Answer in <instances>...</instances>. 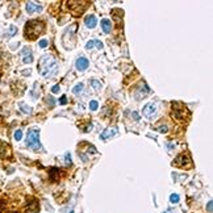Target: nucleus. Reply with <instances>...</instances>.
Listing matches in <instances>:
<instances>
[{
    "instance_id": "nucleus-1",
    "label": "nucleus",
    "mask_w": 213,
    "mask_h": 213,
    "mask_svg": "<svg viewBox=\"0 0 213 213\" xmlns=\"http://www.w3.org/2000/svg\"><path fill=\"white\" fill-rule=\"evenodd\" d=\"M57 69H58L57 62L51 55L46 54V55L41 57L39 63H38V70H39V74L43 78H51L57 73Z\"/></svg>"
},
{
    "instance_id": "nucleus-2",
    "label": "nucleus",
    "mask_w": 213,
    "mask_h": 213,
    "mask_svg": "<svg viewBox=\"0 0 213 213\" xmlns=\"http://www.w3.org/2000/svg\"><path fill=\"white\" fill-rule=\"evenodd\" d=\"M43 30V24L39 21H29L25 25V36L29 39H34L38 37V34H41Z\"/></svg>"
},
{
    "instance_id": "nucleus-3",
    "label": "nucleus",
    "mask_w": 213,
    "mask_h": 213,
    "mask_svg": "<svg viewBox=\"0 0 213 213\" xmlns=\"http://www.w3.org/2000/svg\"><path fill=\"white\" fill-rule=\"evenodd\" d=\"M26 145L32 150H39L41 149V142H39V130L38 129H30L26 134Z\"/></svg>"
},
{
    "instance_id": "nucleus-4",
    "label": "nucleus",
    "mask_w": 213,
    "mask_h": 213,
    "mask_svg": "<svg viewBox=\"0 0 213 213\" xmlns=\"http://www.w3.org/2000/svg\"><path fill=\"white\" fill-rule=\"evenodd\" d=\"M142 113H144L145 117L148 118H151L153 116H155V113H157V105L154 103H149L144 106V110H142Z\"/></svg>"
},
{
    "instance_id": "nucleus-5",
    "label": "nucleus",
    "mask_w": 213,
    "mask_h": 213,
    "mask_svg": "<svg viewBox=\"0 0 213 213\" xmlns=\"http://www.w3.org/2000/svg\"><path fill=\"white\" fill-rule=\"evenodd\" d=\"M42 11V7L39 6L38 3H34V2H28L26 3V12L28 13H34V12H41Z\"/></svg>"
},
{
    "instance_id": "nucleus-6",
    "label": "nucleus",
    "mask_w": 213,
    "mask_h": 213,
    "mask_svg": "<svg viewBox=\"0 0 213 213\" xmlns=\"http://www.w3.org/2000/svg\"><path fill=\"white\" fill-rule=\"evenodd\" d=\"M21 55H23V62L24 63H32L33 62V57H32V51L29 47H24L21 50Z\"/></svg>"
},
{
    "instance_id": "nucleus-7",
    "label": "nucleus",
    "mask_w": 213,
    "mask_h": 213,
    "mask_svg": "<svg viewBox=\"0 0 213 213\" xmlns=\"http://www.w3.org/2000/svg\"><path fill=\"white\" fill-rule=\"evenodd\" d=\"M88 66H90V62H88L87 58H84V57H82V58H78L77 61V69L79 71H84Z\"/></svg>"
},
{
    "instance_id": "nucleus-8",
    "label": "nucleus",
    "mask_w": 213,
    "mask_h": 213,
    "mask_svg": "<svg viewBox=\"0 0 213 213\" xmlns=\"http://www.w3.org/2000/svg\"><path fill=\"white\" fill-rule=\"evenodd\" d=\"M94 47L103 49V42H101L100 39H91V41H88L86 43V49H88V50H91V49H94Z\"/></svg>"
},
{
    "instance_id": "nucleus-9",
    "label": "nucleus",
    "mask_w": 213,
    "mask_h": 213,
    "mask_svg": "<svg viewBox=\"0 0 213 213\" xmlns=\"http://www.w3.org/2000/svg\"><path fill=\"white\" fill-rule=\"evenodd\" d=\"M116 133H117V128H108L103 134L100 136V138L101 140H106V138H109V137H113V136H116Z\"/></svg>"
},
{
    "instance_id": "nucleus-10",
    "label": "nucleus",
    "mask_w": 213,
    "mask_h": 213,
    "mask_svg": "<svg viewBox=\"0 0 213 213\" xmlns=\"http://www.w3.org/2000/svg\"><path fill=\"white\" fill-rule=\"evenodd\" d=\"M84 24H86V26L87 28H95L96 26V24H97V20H96V17L95 16H87L86 17V20H84Z\"/></svg>"
},
{
    "instance_id": "nucleus-11",
    "label": "nucleus",
    "mask_w": 213,
    "mask_h": 213,
    "mask_svg": "<svg viewBox=\"0 0 213 213\" xmlns=\"http://www.w3.org/2000/svg\"><path fill=\"white\" fill-rule=\"evenodd\" d=\"M100 25H101V28H103V30H104L105 33H109L110 30H112V23H110L109 20H106V19L101 20Z\"/></svg>"
},
{
    "instance_id": "nucleus-12",
    "label": "nucleus",
    "mask_w": 213,
    "mask_h": 213,
    "mask_svg": "<svg viewBox=\"0 0 213 213\" xmlns=\"http://www.w3.org/2000/svg\"><path fill=\"white\" fill-rule=\"evenodd\" d=\"M185 159H188V157L185 154H181L174 161V165L177 166V167H184V161H185Z\"/></svg>"
},
{
    "instance_id": "nucleus-13",
    "label": "nucleus",
    "mask_w": 213,
    "mask_h": 213,
    "mask_svg": "<svg viewBox=\"0 0 213 213\" xmlns=\"http://www.w3.org/2000/svg\"><path fill=\"white\" fill-rule=\"evenodd\" d=\"M39 208H38V203L37 201H32L26 208V213H38Z\"/></svg>"
},
{
    "instance_id": "nucleus-14",
    "label": "nucleus",
    "mask_w": 213,
    "mask_h": 213,
    "mask_svg": "<svg viewBox=\"0 0 213 213\" xmlns=\"http://www.w3.org/2000/svg\"><path fill=\"white\" fill-rule=\"evenodd\" d=\"M19 105H20V108H21V110H23L24 113H26V114H30V113H32V108H30V106H28L25 103H20Z\"/></svg>"
},
{
    "instance_id": "nucleus-15",
    "label": "nucleus",
    "mask_w": 213,
    "mask_h": 213,
    "mask_svg": "<svg viewBox=\"0 0 213 213\" xmlns=\"http://www.w3.org/2000/svg\"><path fill=\"white\" fill-rule=\"evenodd\" d=\"M83 88H84V86L82 83H79V84H77L74 88H73V92L75 95H79V94H82V91H83Z\"/></svg>"
},
{
    "instance_id": "nucleus-16",
    "label": "nucleus",
    "mask_w": 213,
    "mask_h": 213,
    "mask_svg": "<svg viewBox=\"0 0 213 213\" xmlns=\"http://www.w3.org/2000/svg\"><path fill=\"white\" fill-rule=\"evenodd\" d=\"M91 86L95 88V91L101 90V83H99V80H91Z\"/></svg>"
},
{
    "instance_id": "nucleus-17",
    "label": "nucleus",
    "mask_w": 213,
    "mask_h": 213,
    "mask_svg": "<svg viewBox=\"0 0 213 213\" xmlns=\"http://www.w3.org/2000/svg\"><path fill=\"white\" fill-rule=\"evenodd\" d=\"M170 201L172 204H176V203H179V195H176V193H172L171 196H170Z\"/></svg>"
},
{
    "instance_id": "nucleus-18",
    "label": "nucleus",
    "mask_w": 213,
    "mask_h": 213,
    "mask_svg": "<svg viewBox=\"0 0 213 213\" xmlns=\"http://www.w3.org/2000/svg\"><path fill=\"white\" fill-rule=\"evenodd\" d=\"M97 108H99V103H97L96 100H92L91 103H90V109L91 110H96Z\"/></svg>"
},
{
    "instance_id": "nucleus-19",
    "label": "nucleus",
    "mask_w": 213,
    "mask_h": 213,
    "mask_svg": "<svg viewBox=\"0 0 213 213\" xmlns=\"http://www.w3.org/2000/svg\"><path fill=\"white\" fill-rule=\"evenodd\" d=\"M21 138H23V132H21L20 129L16 130V132H15V140H16V141H20Z\"/></svg>"
},
{
    "instance_id": "nucleus-20",
    "label": "nucleus",
    "mask_w": 213,
    "mask_h": 213,
    "mask_svg": "<svg viewBox=\"0 0 213 213\" xmlns=\"http://www.w3.org/2000/svg\"><path fill=\"white\" fill-rule=\"evenodd\" d=\"M16 32H17L16 26H9V30H8V36H13Z\"/></svg>"
},
{
    "instance_id": "nucleus-21",
    "label": "nucleus",
    "mask_w": 213,
    "mask_h": 213,
    "mask_svg": "<svg viewBox=\"0 0 213 213\" xmlns=\"http://www.w3.org/2000/svg\"><path fill=\"white\" fill-rule=\"evenodd\" d=\"M46 101H47V104H50V106H53V105H54V99H53V97L51 96H47L46 97Z\"/></svg>"
},
{
    "instance_id": "nucleus-22",
    "label": "nucleus",
    "mask_w": 213,
    "mask_h": 213,
    "mask_svg": "<svg viewBox=\"0 0 213 213\" xmlns=\"http://www.w3.org/2000/svg\"><path fill=\"white\" fill-rule=\"evenodd\" d=\"M65 162H66V165H71V157H70V154L67 153V154H66V157H65Z\"/></svg>"
},
{
    "instance_id": "nucleus-23",
    "label": "nucleus",
    "mask_w": 213,
    "mask_h": 213,
    "mask_svg": "<svg viewBox=\"0 0 213 213\" xmlns=\"http://www.w3.org/2000/svg\"><path fill=\"white\" fill-rule=\"evenodd\" d=\"M59 91H61V88H59L58 84H57V86H54V87L51 88V92H53V94H58Z\"/></svg>"
},
{
    "instance_id": "nucleus-24",
    "label": "nucleus",
    "mask_w": 213,
    "mask_h": 213,
    "mask_svg": "<svg viewBox=\"0 0 213 213\" xmlns=\"http://www.w3.org/2000/svg\"><path fill=\"white\" fill-rule=\"evenodd\" d=\"M49 45V42L46 41V39H41V41H39V46L41 47H46Z\"/></svg>"
},
{
    "instance_id": "nucleus-25",
    "label": "nucleus",
    "mask_w": 213,
    "mask_h": 213,
    "mask_svg": "<svg viewBox=\"0 0 213 213\" xmlns=\"http://www.w3.org/2000/svg\"><path fill=\"white\" fill-rule=\"evenodd\" d=\"M157 130H159L161 133H166V132H167V126H161V128H157Z\"/></svg>"
},
{
    "instance_id": "nucleus-26",
    "label": "nucleus",
    "mask_w": 213,
    "mask_h": 213,
    "mask_svg": "<svg viewBox=\"0 0 213 213\" xmlns=\"http://www.w3.org/2000/svg\"><path fill=\"white\" fill-rule=\"evenodd\" d=\"M212 205H213V203H212V200H209V201H208V212H209V213H212Z\"/></svg>"
},
{
    "instance_id": "nucleus-27",
    "label": "nucleus",
    "mask_w": 213,
    "mask_h": 213,
    "mask_svg": "<svg viewBox=\"0 0 213 213\" xmlns=\"http://www.w3.org/2000/svg\"><path fill=\"white\" fill-rule=\"evenodd\" d=\"M59 104H62V105H65V104H66V96H62V97H61Z\"/></svg>"
},
{
    "instance_id": "nucleus-28",
    "label": "nucleus",
    "mask_w": 213,
    "mask_h": 213,
    "mask_svg": "<svg viewBox=\"0 0 213 213\" xmlns=\"http://www.w3.org/2000/svg\"><path fill=\"white\" fill-rule=\"evenodd\" d=\"M133 117H134L136 120H138V118H140V116H138V114H137V113H133Z\"/></svg>"
},
{
    "instance_id": "nucleus-29",
    "label": "nucleus",
    "mask_w": 213,
    "mask_h": 213,
    "mask_svg": "<svg viewBox=\"0 0 213 213\" xmlns=\"http://www.w3.org/2000/svg\"><path fill=\"white\" fill-rule=\"evenodd\" d=\"M71 213H74V212H71Z\"/></svg>"
}]
</instances>
